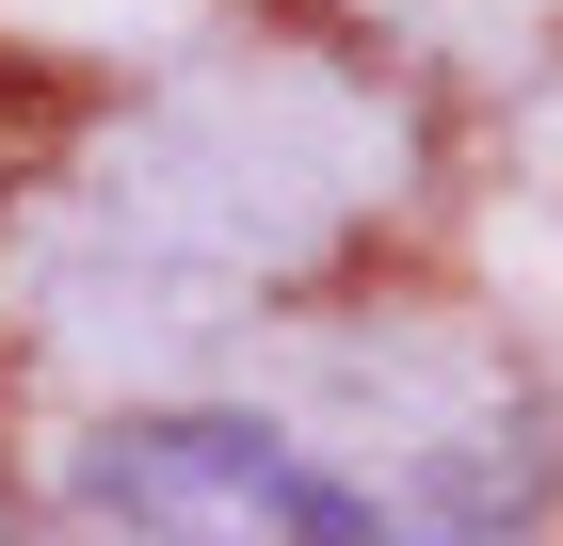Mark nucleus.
I'll use <instances>...</instances> for the list:
<instances>
[{
  "label": "nucleus",
  "instance_id": "1",
  "mask_svg": "<svg viewBox=\"0 0 563 546\" xmlns=\"http://www.w3.org/2000/svg\"><path fill=\"white\" fill-rule=\"evenodd\" d=\"M81 499L145 546H419L306 419H258V402H162L81 434Z\"/></svg>",
  "mask_w": 563,
  "mask_h": 546
}]
</instances>
